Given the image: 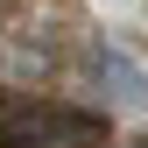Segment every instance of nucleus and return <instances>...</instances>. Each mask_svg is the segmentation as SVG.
<instances>
[{"instance_id":"f257e3e1","label":"nucleus","mask_w":148,"mask_h":148,"mask_svg":"<svg viewBox=\"0 0 148 148\" xmlns=\"http://www.w3.org/2000/svg\"><path fill=\"white\" fill-rule=\"evenodd\" d=\"M106 120L85 113V106H14L7 127H0V148H99Z\"/></svg>"},{"instance_id":"f03ea898","label":"nucleus","mask_w":148,"mask_h":148,"mask_svg":"<svg viewBox=\"0 0 148 148\" xmlns=\"http://www.w3.org/2000/svg\"><path fill=\"white\" fill-rule=\"evenodd\" d=\"M141 148H148V141H141Z\"/></svg>"}]
</instances>
